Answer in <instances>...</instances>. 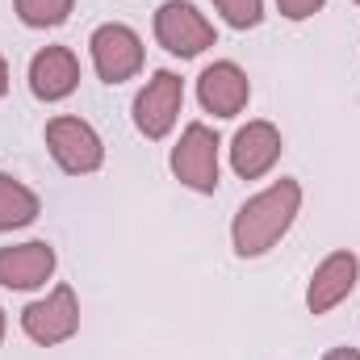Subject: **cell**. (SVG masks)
I'll use <instances>...</instances> for the list:
<instances>
[{"instance_id":"obj_1","label":"cell","mask_w":360,"mask_h":360,"mask_svg":"<svg viewBox=\"0 0 360 360\" xmlns=\"http://www.w3.org/2000/svg\"><path fill=\"white\" fill-rule=\"evenodd\" d=\"M297 214H302V184L289 180V176L272 180L269 188H260L256 197H248L239 205V214L231 222L235 256L256 260V256L272 252L289 235V226L297 222Z\"/></svg>"},{"instance_id":"obj_2","label":"cell","mask_w":360,"mask_h":360,"mask_svg":"<svg viewBox=\"0 0 360 360\" xmlns=\"http://www.w3.org/2000/svg\"><path fill=\"white\" fill-rule=\"evenodd\" d=\"M21 331L38 348H59L80 331V297L72 285H55L46 297L30 302L21 310Z\"/></svg>"},{"instance_id":"obj_3","label":"cell","mask_w":360,"mask_h":360,"mask_svg":"<svg viewBox=\"0 0 360 360\" xmlns=\"http://www.w3.org/2000/svg\"><path fill=\"white\" fill-rule=\"evenodd\" d=\"M46 147H51V160L68 176H92L105 164L101 134L92 130L84 117H72V113H59V117L46 122Z\"/></svg>"},{"instance_id":"obj_4","label":"cell","mask_w":360,"mask_h":360,"mask_svg":"<svg viewBox=\"0 0 360 360\" xmlns=\"http://www.w3.org/2000/svg\"><path fill=\"white\" fill-rule=\"evenodd\" d=\"M155 42L168 55L197 59L201 51H210L218 42V34H214V21L197 4H188V0H164L155 8Z\"/></svg>"},{"instance_id":"obj_5","label":"cell","mask_w":360,"mask_h":360,"mask_svg":"<svg viewBox=\"0 0 360 360\" xmlns=\"http://www.w3.org/2000/svg\"><path fill=\"white\" fill-rule=\"evenodd\" d=\"M89 55H92L96 76H101L105 84H126V80H134V76L143 72V59H147L143 38H139L130 25H122V21H105V25L92 30Z\"/></svg>"},{"instance_id":"obj_6","label":"cell","mask_w":360,"mask_h":360,"mask_svg":"<svg viewBox=\"0 0 360 360\" xmlns=\"http://www.w3.org/2000/svg\"><path fill=\"white\" fill-rule=\"evenodd\" d=\"M218 147L222 139L205 126V122H188L180 143L172 147V176L193 188V193H214L218 188Z\"/></svg>"},{"instance_id":"obj_7","label":"cell","mask_w":360,"mask_h":360,"mask_svg":"<svg viewBox=\"0 0 360 360\" xmlns=\"http://www.w3.org/2000/svg\"><path fill=\"white\" fill-rule=\"evenodd\" d=\"M180 105H184V80L176 72H168V68L155 72L134 96V126H139V134L151 139V143L168 139L180 117Z\"/></svg>"},{"instance_id":"obj_8","label":"cell","mask_w":360,"mask_h":360,"mask_svg":"<svg viewBox=\"0 0 360 360\" xmlns=\"http://www.w3.org/2000/svg\"><path fill=\"white\" fill-rule=\"evenodd\" d=\"M197 101L214 117H239L248 109V101H252V80H248V72L239 63L218 59L197 76Z\"/></svg>"},{"instance_id":"obj_9","label":"cell","mask_w":360,"mask_h":360,"mask_svg":"<svg viewBox=\"0 0 360 360\" xmlns=\"http://www.w3.org/2000/svg\"><path fill=\"white\" fill-rule=\"evenodd\" d=\"M281 151H285L281 130H276L272 122H264V117H256V122H248V126L231 139V168H235L239 180H260L276 168Z\"/></svg>"},{"instance_id":"obj_10","label":"cell","mask_w":360,"mask_h":360,"mask_svg":"<svg viewBox=\"0 0 360 360\" xmlns=\"http://www.w3.org/2000/svg\"><path fill=\"white\" fill-rule=\"evenodd\" d=\"M360 281V260L344 248V252H331L319 269L310 272V285H306V310L310 314H331L340 302L352 297Z\"/></svg>"},{"instance_id":"obj_11","label":"cell","mask_w":360,"mask_h":360,"mask_svg":"<svg viewBox=\"0 0 360 360\" xmlns=\"http://www.w3.org/2000/svg\"><path fill=\"white\" fill-rule=\"evenodd\" d=\"M55 248L46 239H25V243H8L0 248V285L4 289H42L55 276Z\"/></svg>"},{"instance_id":"obj_12","label":"cell","mask_w":360,"mask_h":360,"mask_svg":"<svg viewBox=\"0 0 360 360\" xmlns=\"http://www.w3.org/2000/svg\"><path fill=\"white\" fill-rule=\"evenodd\" d=\"M80 84V59L72 46H42L30 59V92L46 105L68 101Z\"/></svg>"},{"instance_id":"obj_13","label":"cell","mask_w":360,"mask_h":360,"mask_svg":"<svg viewBox=\"0 0 360 360\" xmlns=\"http://www.w3.org/2000/svg\"><path fill=\"white\" fill-rule=\"evenodd\" d=\"M38 214H42L38 193H34L30 184H21L17 176L0 172V235H4V231H21V226H30Z\"/></svg>"},{"instance_id":"obj_14","label":"cell","mask_w":360,"mask_h":360,"mask_svg":"<svg viewBox=\"0 0 360 360\" xmlns=\"http://www.w3.org/2000/svg\"><path fill=\"white\" fill-rule=\"evenodd\" d=\"M13 8H17L21 25H30V30H55V25H63L72 17L76 0H13Z\"/></svg>"},{"instance_id":"obj_15","label":"cell","mask_w":360,"mask_h":360,"mask_svg":"<svg viewBox=\"0 0 360 360\" xmlns=\"http://www.w3.org/2000/svg\"><path fill=\"white\" fill-rule=\"evenodd\" d=\"M214 8L235 30H256L264 21V0H214Z\"/></svg>"},{"instance_id":"obj_16","label":"cell","mask_w":360,"mask_h":360,"mask_svg":"<svg viewBox=\"0 0 360 360\" xmlns=\"http://www.w3.org/2000/svg\"><path fill=\"white\" fill-rule=\"evenodd\" d=\"M323 4H327V0H276L281 17H289V21H306V17H314Z\"/></svg>"},{"instance_id":"obj_17","label":"cell","mask_w":360,"mask_h":360,"mask_svg":"<svg viewBox=\"0 0 360 360\" xmlns=\"http://www.w3.org/2000/svg\"><path fill=\"white\" fill-rule=\"evenodd\" d=\"M323 360H360V352H356V348H331Z\"/></svg>"},{"instance_id":"obj_18","label":"cell","mask_w":360,"mask_h":360,"mask_svg":"<svg viewBox=\"0 0 360 360\" xmlns=\"http://www.w3.org/2000/svg\"><path fill=\"white\" fill-rule=\"evenodd\" d=\"M4 92H8V63H4V55H0V101H4Z\"/></svg>"},{"instance_id":"obj_19","label":"cell","mask_w":360,"mask_h":360,"mask_svg":"<svg viewBox=\"0 0 360 360\" xmlns=\"http://www.w3.org/2000/svg\"><path fill=\"white\" fill-rule=\"evenodd\" d=\"M4 331H8V319H4V310H0V344H4Z\"/></svg>"},{"instance_id":"obj_20","label":"cell","mask_w":360,"mask_h":360,"mask_svg":"<svg viewBox=\"0 0 360 360\" xmlns=\"http://www.w3.org/2000/svg\"><path fill=\"white\" fill-rule=\"evenodd\" d=\"M352 4H360V0H352Z\"/></svg>"}]
</instances>
